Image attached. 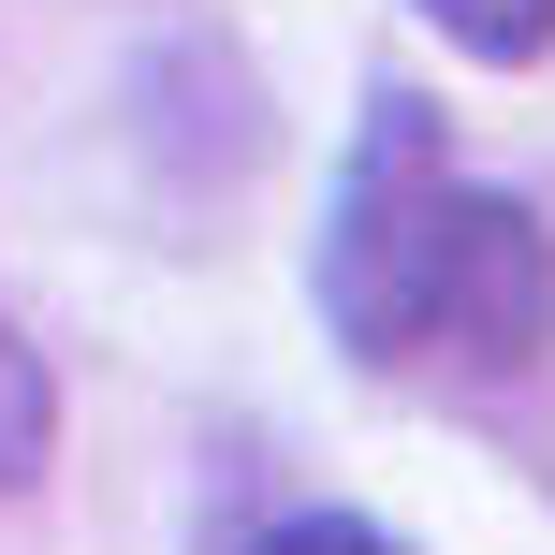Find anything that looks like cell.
<instances>
[{"mask_svg": "<svg viewBox=\"0 0 555 555\" xmlns=\"http://www.w3.org/2000/svg\"><path fill=\"white\" fill-rule=\"evenodd\" d=\"M322 307L365 365H527L555 336V249L512 191H468L439 146L424 88H380L336 176V234H322Z\"/></svg>", "mask_w": 555, "mask_h": 555, "instance_id": "cell-1", "label": "cell"}, {"mask_svg": "<svg viewBox=\"0 0 555 555\" xmlns=\"http://www.w3.org/2000/svg\"><path fill=\"white\" fill-rule=\"evenodd\" d=\"M424 29L468 59H498V74H527V59H555V0H424Z\"/></svg>", "mask_w": 555, "mask_h": 555, "instance_id": "cell-2", "label": "cell"}, {"mask_svg": "<svg viewBox=\"0 0 555 555\" xmlns=\"http://www.w3.org/2000/svg\"><path fill=\"white\" fill-rule=\"evenodd\" d=\"M59 439V395H44V351H29L15 322H0V482H29Z\"/></svg>", "mask_w": 555, "mask_h": 555, "instance_id": "cell-3", "label": "cell"}, {"mask_svg": "<svg viewBox=\"0 0 555 555\" xmlns=\"http://www.w3.org/2000/svg\"><path fill=\"white\" fill-rule=\"evenodd\" d=\"M249 555H410V541H395V527H365V512H278Z\"/></svg>", "mask_w": 555, "mask_h": 555, "instance_id": "cell-4", "label": "cell"}]
</instances>
